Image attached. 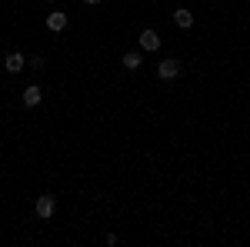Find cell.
I'll return each mask as SVG.
<instances>
[{"label": "cell", "instance_id": "11", "mask_svg": "<svg viewBox=\"0 0 250 247\" xmlns=\"http://www.w3.org/2000/svg\"><path fill=\"white\" fill-rule=\"evenodd\" d=\"M47 3H57V0H47Z\"/></svg>", "mask_w": 250, "mask_h": 247}, {"label": "cell", "instance_id": "8", "mask_svg": "<svg viewBox=\"0 0 250 247\" xmlns=\"http://www.w3.org/2000/svg\"><path fill=\"white\" fill-rule=\"evenodd\" d=\"M140 64H144V54H140V50H127V54L120 57V67H124V70H137Z\"/></svg>", "mask_w": 250, "mask_h": 247}, {"label": "cell", "instance_id": "2", "mask_svg": "<svg viewBox=\"0 0 250 247\" xmlns=\"http://www.w3.org/2000/svg\"><path fill=\"white\" fill-rule=\"evenodd\" d=\"M137 44H140V50H144V54H157L164 40H160V34H157L154 27H144V30H140V37H137Z\"/></svg>", "mask_w": 250, "mask_h": 247}, {"label": "cell", "instance_id": "10", "mask_svg": "<svg viewBox=\"0 0 250 247\" xmlns=\"http://www.w3.org/2000/svg\"><path fill=\"white\" fill-rule=\"evenodd\" d=\"M80 3H87V7H94V3H100V0H80Z\"/></svg>", "mask_w": 250, "mask_h": 247}, {"label": "cell", "instance_id": "6", "mask_svg": "<svg viewBox=\"0 0 250 247\" xmlns=\"http://www.w3.org/2000/svg\"><path fill=\"white\" fill-rule=\"evenodd\" d=\"M20 100H23V107H37L40 100H43V90H40L37 84H30V87H23V94H20Z\"/></svg>", "mask_w": 250, "mask_h": 247}, {"label": "cell", "instance_id": "9", "mask_svg": "<svg viewBox=\"0 0 250 247\" xmlns=\"http://www.w3.org/2000/svg\"><path fill=\"white\" fill-rule=\"evenodd\" d=\"M27 67H34V70H43V67H47V57H43V54H34V57L27 60Z\"/></svg>", "mask_w": 250, "mask_h": 247}, {"label": "cell", "instance_id": "4", "mask_svg": "<svg viewBox=\"0 0 250 247\" xmlns=\"http://www.w3.org/2000/svg\"><path fill=\"white\" fill-rule=\"evenodd\" d=\"M23 67H27V57H23L20 50H10L7 60H3V70H7V74H20Z\"/></svg>", "mask_w": 250, "mask_h": 247}, {"label": "cell", "instance_id": "5", "mask_svg": "<svg viewBox=\"0 0 250 247\" xmlns=\"http://www.w3.org/2000/svg\"><path fill=\"white\" fill-rule=\"evenodd\" d=\"M67 23H70V17H67L63 10H50V14H47V30H54V34L67 30Z\"/></svg>", "mask_w": 250, "mask_h": 247}, {"label": "cell", "instance_id": "1", "mask_svg": "<svg viewBox=\"0 0 250 247\" xmlns=\"http://www.w3.org/2000/svg\"><path fill=\"white\" fill-rule=\"evenodd\" d=\"M34 214H37L40 221H50V217L57 214V197H54V194H40L37 204H34Z\"/></svg>", "mask_w": 250, "mask_h": 247}, {"label": "cell", "instance_id": "7", "mask_svg": "<svg viewBox=\"0 0 250 247\" xmlns=\"http://www.w3.org/2000/svg\"><path fill=\"white\" fill-rule=\"evenodd\" d=\"M173 23H177L180 30H190V27H193V10H187V7H177V10H173Z\"/></svg>", "mask_w": 250, "mask_h": 247}, {"label": "cell", "instance_id": "3", "mask_svg": "<svg viewBox=\"0 0 250 247\" xmlns=\"http://www.w3.org/2000/svg\"><path fill=\"white\" fill-rule=\"evenodd\" d=\"M180 70H184V64L177 57H164L157 64V77H160V80H173V77H180Z\"/></svg>", "mask_w": 250, "mask_h": 247}]
</instances>
